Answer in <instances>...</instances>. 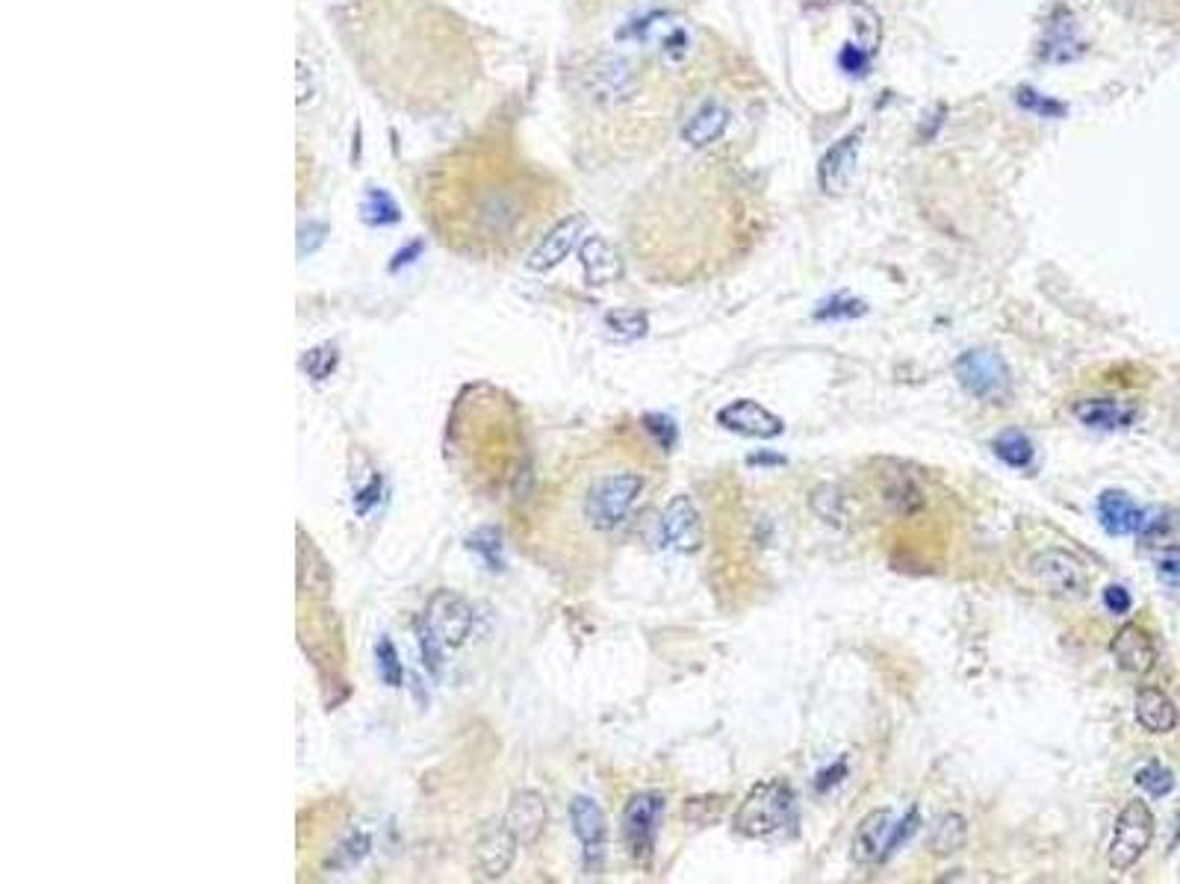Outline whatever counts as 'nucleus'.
Returning <instances> with one entry per match:
<instances>
[{"mask_svg":"<svg viewBox=\"0 0 1180 884\" xmlns=\"http://www.w3.org/2000/svg\"><path fill=\"white\" fill-rule=\"evenodd\" d=\"M337 30L358 74L402 113L452 110L482 71L467 21L434 0H352Z\"/></svg>","mask_w":1180,"mask_h":884,"instance_id":"1","label":"nucleus"},{"mask_svg":"<svg viewBox=\"0 0 1180 884\" xmlns=\"http://www.w3.org/2000/svg\"><path fill=\"white\" fill-rule=\"evenodd\" d=\"M561 186L514 142L476 136L434 157L420 204L446 246L478 257L517 254L556 212Z\"/></svg>","mask_w":1180,"mask_h":884,"instance_id":"2","label":"nucleus"},{"mask_svg":"<svg viewBox=\"0 0 1180 884\" xmlns=\"http://www.w3.org/2000/svg\"><path fill=\"white\" fill-rule=\"evenodd\" d=\"M646 481L634 469H605L593 472L579 492V519L593 534H614L638 508Z\"/></svg>","mask_w":1180,"mask_h":884,"instance_id":"3","label":"nucleus"},{"mask_svg":"<svg viewBox=\"0 0 1180 884\" xmlns=\"http://www.w3.org/2000/svg\"><path fill=\"white\" fill-rule=\"evenodd\" d=\"M794 788L785 779L758 781L741 802L735 814V832L744 838H770L783 832L794 817Z\"/></svg>","mask_w":1180,"mask_h":884,"instance_id":"4","label":"nucleus"},{"mask_svg":"<svg viewBox=\"0 0 1180 884\" xmlns=\"http://www.w3.org/2000/svg\"><path fill=\"white\" fill-rule=\"evenodd\" d=\"M953 377L977 402L1010 404L1013 398V372L992 349H971L960 354L953 360Z\"/></svg>","mask_w":1180,"mask_h":884,"instance_id":"5","label":"nucleus"},{"mask_svg":"<svg viewBox=\"0 0 1180 884\" xmlns=\"http://www.w3.org/2000/svg\"><path fill=\"white\" fill-rule=\"evenodd\" d=\"M1151 841H1155V814H1151V808L1146 802L1134 799V802L1121 808L1119 817H1116V825H1112L1110 852H1107L1110 867L1116 873H1128L1146 855Z\"/></svg>","mask_w":1180,"mask_h":884,"instance_id":"6","label":"nucleus"},{"mask_svg":"<svg viewBox=\"0 0 1180 884\" xmlns=\"http://www.w3.org/2000/svg\"><path fill=\"white\" fill-rule=\"evenodd\" d=\"M664 808H667V799L659 790H643V793H634L623 808V843L629 855H632L638 864H650L652 852H655V841H659L661 817H664Z\"/></svg>","mask_w":1180,"mask_h":884,"instance_id":"7","label":"nucleus"},{"mask_svg":"<svg viewBox=\"0 0 1180 884\" xmlns=\"http://www.w3.org/2000/svg\"><path fill=\"white\" fill-rule=\"evenodd\" d=\"M1031 575L1042 590L1054 599H1084L1089 590V575H1086L1084 561L1066 549H1042L1031 558Z\"/></svg>","mask_w":1180,"mask_h":884,"instance_id":"8","label":"nucleus"},{"mask_svg":"<svg viewBox=\"0 0 1180 884\" xmlns=\"http://www.w3.org/2000/svg\"><path fill=\"white\" fill-rule=\"evenodd\" d=\"M655 543L679 554H694L703 545V519L687 496H673L655 519Z\"/></svg>","mask_w":1180,"mask_h":884,"instance_id":"9","label":"nucleus"},{"mask_svg":"<svg viewBox=\"0 0 1180 884\" xmlns=\"http://www.w3.org/2000/svg\"><path fill=\"white\" fill-rule=\"evenodd\" d=\"M570 823H573L576 838L582 843L584 870H588V873H599L608 850V825L602 808L590 797H576L573 802H570Z\"/></svg>","mask_w":1180,"mask_h":884,"instance_id":"10","label":"nucleus"},{"mask_svg":"<svg viewBox=\"0 0 1180 884\" xmlns=\"http://www.w3.org/2000/svg\"><path fill=\"white\" fill-rule=\"evenodd\" d=\"M517 846H520V841L511 832V825L505 823V817L503 820H487L476 841L478 873L490 878V882L503 878L511 870L514 859H517Z\"/></svg>","mask_w":1180,"mask_h":884,"instance_id":"11","label":"nucleus"},{"mask_svg":"<svg viewBox=\"0 0 1180 884\" xmlns=\"http://www.w3.org/2000/svg\"><path fill=\"white\" fill-rule=\"evenodd\" d=\"M425 622L432 625V631L441 637L443 646H460V643L469 637V631H473L476 613H473V607H469L460 595L443 590V593L434 595L432 604H428Z\"/></svg>","mask_w":1180,"mask_h":884,"instance_id":"12","label":"nucleus"},{"mask_svg":"<svg viewBox=\"0 0 1180 884\" xmlns=\"http://www.w3.org/2000/svg\"><path fill=\"white\" fill-rule=\"evenodd\" d=\"M717 425H723L732 434L753 439H776L785 430V422L758 402H753V398H738V402H729L726 407H721Z\"/></svg>","mask_w":1180,"mask_h":884,"instance_id":"13","label":"nucleus"},{"mask_svg":"<svg viewBox=\"0 0 1180 884\" xmlns=\"http://www.w3.org/2000/svg\"><path fill=\"white\" fill-rule=\"evenodd\" d=\"M547 799L540 797L538 790H517L511 802H508V811H505V823L511 825V832L517 834V841L522 846H531V843L540 841V834L547 829Z\"/></svg>","mask_w":1180,"mask_h":884,"instance_id":"14","label":"nucleus"},{"mask_svg":"<svg viewBox=\"0 0 1180 884\" xmlns=\"http://www.w3.org/2000/svg\"><path fill=\"white\" fill-rule=\"evenodd\" d=\"M1110 652L1116 664L1130 675H1146L1157 664V646L1151 634L1139 625H1121L1119 634L1112 637Z\"/></svg>","mask_w":1180,"mask_h":884,"instance_id":"15","label":"nucleus"},{"mask_svg":"<svg viewBox=\"0 0 1180 884\" xmlns=\"http://www.w3.org/2000/svg\"><path fill=\"white\" fill-rule=\"evenodd\" d=\"M1098 519L1107 534L1128 537L1139 534L1148 526V513L1121 490H1104L1098 496Z\"/></svg>","mask_w":1180,"mask_h":884,"instance_id":"16","label":"nucleus"},{"mask_svg":"<svg viewBox=\"0 0 1180 884\" xmlns=\"http://www.w3.org/2000/svg\"><path fill=\"white\" fill-rule=\"evenodd\" d=\"M891 829H894V817H891L889 808L871 811V814L865 817L862 823L856 825L853 859L859 861V864H877V861H886V855H889Z\"/></svg>","mask_w":1180,"mask_h":884,"instance_id":"17","label":"nucleus"},{"mask_svg":"<svg viewBox=\"0 0 1180 884\" xmlns=\"http://www.w3.org/2000/svg\"><path fill=\"white\" fill-rule=\"evenodd\" d=\"M859 139H862V133H850V136H845L838 145L827 150V157L820 159L818 177L824 193L838 195L850 186L856 171V157H859Z\"/></svg>","mask_w":1180,"mask_h":884,"instance_id":"18","label":"nucleus"},{"mask_svg":"<svg viewBox=\"0 0 1180 884\" xmlns=\"http://www.w3.org/2000/svg\"><path fill=\"white\" fill-rule=\"evenodd\" d=\"M1075 416L1093 430H1125L1139 419V407L1116 398H1086L1075 404Z\"/></svg>","mask_w":1180,"mask_h":884,"instance_id":"19","label":"nucleus"},{"mask_svg":"<svg viewBox=\"0 0 1180 884\" xmlns=\"http://www.w3.org/2000/svg\"><path fill=\"white\" fill-rule=\"evenodd\" d=\"M582 230H584L582 216L558 221L556 228L549 230L547 237H544V242L531 251V257H529L531 269H535V272H547V269L558 266L561 260H567V254L573 251L579 237H582Z\"/></svg>","mask_w":1180,"mask_h":884,"instance_id":"20","label":"nucleus"},{"mask_svg":"<svg viewBox=\"0 0 1180 884\" xmlns=\"http://www.w3.org/2000/svg\"><path fill=\"white\" fill-rule=\"evenodd\" d=\"M1178 708L1160 687H1142L1137 693V722L1148 735H1169L1178 728Z\"/></svg>","mask_w":1180,"mask_h":884,"instance_id":"21","label":"nucleus"},{"mask_svg":"<svg viewBox=\"0 0 1180 884\" xmlns=\"http://www.w3.org/2000/svg\"><path fill=\"white\" fill-rule=\"evenodd\" d=\"M726 127H729V110L717 104V101H705V104L687 118L682 136H685L687 145H694V148H708V145L721 139Z\"/></svg>","mask_w":1180,"mask_h":884,"instance_id":"22","label":"nucleus"},{"mask_svg":"<svg viewBox=\"0 0 1180 884\" xmlns=\"http://www.w3.org/2000/svg\"><path fill=\"white\" fill-rule=\"evenodd\" d=\"M582 266L588 281L593 283V287H602V283H611L620 278V257H617V251L608 246L605 239L599 237L584 242Z\"/></svg>","mask_w":1180,"mask_h":884,"instance_id":"23","label":"nucleus"},{"mask_svg":"<svg viewBox=\"0 0 1180 884\" xmlns=\"http://www.w3.org/2000/svg\"><path fill=\"white\" fill-rule=\"evenodd\" d=\"M882 499L900 517H912L924 508V492L907 472H891L882 481Z\"/></svg>","mask_w":1180,"mask_h":884,"instance_id":"24","label":"nucleus"},{"mask_svg":"<svg viewBox=\"0 0 1180 884\" xmlns=\"http://www.w3.org/2000/svg\"><path fill=\"white\" fill-rule=\"evenodd\" d=\"M969 843V823L965 817L951 811V814H942L935 820L933 834H930V846L939 859H948V855H956V852L965 850Z\"/></svg>","mask_w":1180,"mask_h":884,"instance_id":"25","label":"nucleus"},{"mask_svg":"<svg viewBox=\"0 0 1180 884\" xmlns=\"http://www.w3.org/2000/svg\"><path fill=\"white\" fill-rule=\"evenodd\" d=\"M992 448H995V455L1001 457L1006 466H1013V469H1027V466L1033 464V457H1036L1033 439L1027 437V434H1022V430H1004V434L992 443Z\"/></svg>","mask_w":1180,"mask_h":884,"instance_id":"26","label":"nucleus"},{"mask_svg":"<svg viewBox=\"0 0 1180 884\" xmlns=\"http://www.w3.org/2000/svg\"><path fill=\"white\" fill-rule=\"evenodd\" d=\"M811 510L829 526H841L847 519L845 492L838 490L836 483H820L818 490L811 492Z\"/></svg>","mask_w":1180,"mask_h":884,"instance_id":"27","label":"nucleus"},{"mask_svg":"<svg viewBox=\"0 0 1180 884\" xmlns=\"http://www.w3.org/2000/svg\"><path fill=\"white\" fill-rule=\"evenodd\" d=\"M1134 781H1137V788H1142L1148 797H1155V799L1169 797V793L1174 790V772L1166 770L1163 763H1157V761L1146 763V767L1137 772V779Z\"/></svg>","mask_w":1180,"mask_h":884,"instance_id":"28","label":"nucleus"},{"mask_svg":"<svg viewBox=\"0 0 1180 884\" xmlns=\"http://www.w3.org/2000/svg\"><path fill=\"white\" fill-rule=\"evenodd\" d=\"M605 327L617 340H641L650 324H646V315L638 310H614L605 315Z\"/></svg>","mask_w":1180,"mask_h":884,"instance_id":"29","label":"nucleus"},{"mask_svg":"<svg viewBox=\"0 0 1180 884\" xmlns=\"http://www.w3.org/2000/svg\"><path fill=\"white\" fill-rule=\"evenodd\" d=\"M375 657H379V673H381V678H384V684H387V687H402L405 669H402V661H398L396 646H393L387 637L379 643Z\"/></svg>","mask_w":1180,"mask_h":884,"instance_id":"30","label":"nucleus"},{"mask_svg":"<svg viewBox=\"0 0 1180 884\" xmlns=\"http://www.w3.org/2000/svg\"><path fill=\"white\" fill-rule=\"evenodd\" d=\"M469 549L482 554L490 570H503V545H499V534L494 528H482L469 537Z\"/></svg>","mask_w":1180,"mask_h":884,"instance_id":"31","label":"nucleus"},{"mask_svg":"<svg viewBox=\"0 0 1180 884\" xmlns=\"http://www.w3.org/2000/svg\"><path fill=\"white\" fill-rule=\"evenodd\" d=\"M370 852V838L363 832L358 834H349L340 846H337L334 852V867L337 870H349L354 867V864H361L363 855Z\"/></svg>","mask_w":1180,"mask_h":884,"instance_id":"32","label":"nucleus"},{"mask_svg":"<svg viewBox=\"0 0 1180 884\" xmlns=\"http://www.w3.org/2000/svg\"><path fill=\"white\" fill-rule=\"evenodd\" d=\"M1157 579L1163 581L1166 587L1180 590V545H1166L1163 552L1157 554Z\"/></svg>","mask_w":1180,"mask_h":884,"instance_id":"33","label":"nucleus"},{"mask_svg":"<svg viewBox=\"0 0 1180 884\" xmlns=\"http://www.w3.org/2000/svg\"><path fill=\"white\" fill-rule=\"evenodd\" d=\"M416 634H420V648H423V657H425V664H428V669L432 673H441V666H443V643L441 637L434 634L432 625L425 620H420V625H416Z\"/></svg>","mask_w":1180,"mask_h":884,"instance_id":"34","label":"nucleus"},{"mask_svg":"<svg viewBox=\"0 0 1180 884\" xmlns=\"http://www.w3.org/2000/svg\"><path fill=\"white\" fill-rule=\"evenodd\" d=\"M337 368V349H313L304 357V372H308L313 381H325L331 377V372Z\"/></svg>","mask_w":1180,"mask_h":884,"instance_id":"35","label":"nucleus"},{"mask_svg":"<svg viewBox=\"0 0 1180 884\" xmlns=\"http://www.w3.org/2000/svg\"><path fill=\"white\" fill-rule=\"evenodd\" d=\"M643 428L650 430L652 437L659 439V446L664 448V451H670L673 443H676V425H673L670 416H661V413H646V416H643Z\"/></svg>","mask_w":1180,"mask_h":884,"instance_id":"36","label":"nucleus"},{"mask_svg":"<svg viewBox=\"0 0 1180 884\" xmlns=\"http://www.w3.org/2000/svg\"><path fill=\"white\" fill-rule=\"evenodd\" d=\"M921 829V814H918V808H909V814L900 820V823H894V829H891V841H889V855L886 859H891L894 852L903 846V843H909V838Z\"/></svg>","mask_w":1180,"mask_h":884,"instance_id":"37","label":"nucleus"},{"mask_svg":"<svg viewBox=\"0 0 1180 884\" xmlns=\"http://www.w3.org/2000/svg\"><path fill=\"white\" fill-rule=\"evenodd\" d=\"M1104 607L1110 613H1116V616H1125V613L1134 607V599H1130L1128 587H1121V584H1110V587L1104 590Z\"/></svg>","mask_w":1180,"mask_h":884,"instance_id":"38","label":"nucleus"},{"mask_svg":"<svg viewBox=\"0 0 1180 884\" xmlns=\"http://www.w3.org/2000/svg\"><path fill=\"white\" fill-rule=\"evenodd\" d=\"M827 306L829 310H818V319H829V315H832V319H838V315H847V319H850V315L865 313L862 304H856V301H841V298H836V301Z\"/></svg>","mask_w":1180,"mask_h":884,"instance_id":"39","label":"nucleus"},{"mask_svg":"<svg viewBox=\"0 0 1180 884\" xmlns=\"http://www.w3.org/2000/svg\"><path fill=\"white\" fill-rule=\"evenodd\" d=\"M379 492H381V481H372L370 487H363L358 496H354V508H358V513H370V508L379 501Z\"/></svg>","mask_w":1180,"mask_h":884,"instance_id":"40","label":"nucleus"},{"mask_svg":"<svg viewBox=\"0 0 1180 884\" xmlns=\"http://www.w3.org/2000/svg\"><path fill=\"white\" fill-rule=\"evenodd\" d=\"M1018 101H1022L1024 106H1033V110H1039V113H1063V106L1059 104H1050V101H1042V97H1036L1031 92V89H1024V92H1018Z\"/></svg>","mask_w":1180,"mask_h":884,"instance_id":"41","label":"nucleus"},{"mask_svg":"<svg viewBox=\"0 0 1180 884\" xmlns=\"http://www.w3.org/2000/svg\"><path fill=\"white\" fill-rule=\"evenodd\" d=\"M845 772H847L845 761H838L836 767H832V770L820 772V776H818V790H827L829 784H838V781H841L838 776H845Z\"/></svg>","mask_w":1180,"mask_h":884,"instance_id":"42","label":"nucleus"},{"mask_svg":"<svg viewBox=\"0 0 1180 884\" xmlns=\"http://www.w3.org/2000/svg\"><path fill=\"white\" fill-rule=\"evenodd\" d=\"M785 457L776 455H753L749 457V466H783Z\"/></svg>","mask_w":1180,"mask_h":884,"instance_id":"43","label":"nucleus"}]
</instances>
